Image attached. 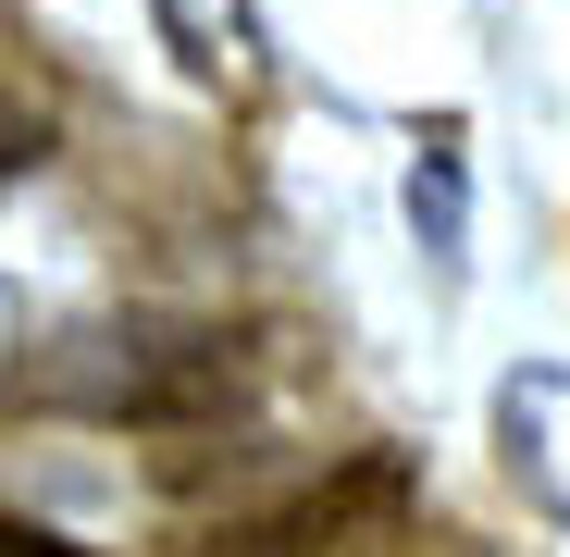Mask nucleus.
I'll return each mask as SVG.
<instances>
[{
	"mask_svg": "<svg viewBox=\"0 0 570 557\" xmlns=\"http://www.w3.org/2000/svg\"><path fill=\"white\" fill-rule=\"evenodd\" d=\"M0 557H100V545H75V533H50V520H0Z\"/></svg>",
	"mask_w": 570,
	"mask_h": 557,
	"instance_id": "423d86ee",
	"label": "nucleus"
},
{
	"mask_svg": "<svg viewBox=\"0 0 570 557\" xmlns=\"http://www.w3.org/2000/svg\"><path fill=\"white\" fill-rule=\"evenodd\" d=\"M248 385L236 335L212 322H100V335H62L38 359V397L87 409V421H137V434H186V421H224Z\"/></svg>",
	"mask_w": 570,
	"mask_h": 557,
	"instance_id": "f257e3e1",
	"label": "nucleus"
},
{
	"mask_svg": "<svg viewBox=\"0 0 570 557\" xmlns=\"http://www.w3.org/2000/svg\"><path fill=\"white\" fill-rule=\"evenodd\" d=\"M397 508H410V458H397V446H372V458H347V471H335L323 496L273 508V520H261L236 557H335L347 533H385Z\"/></svg>",
	"mask_w": 570,
	"mask_h": 557,
	"instance_id": "f03ea898",
	"label": "nucleus"
},
{
	"mask_svg": "<svg viewBox=\"0 0 570 557\" xmlns=\"http://www.w3.org/2000/svg\"><path fill=\"white\" fill-rule=\"evenodd\" d=\"M38 161H50V112L0 100V186H13V173H38Z\"/></svg>",
	"mask_w": 570,
	"mask_h": 557,
	"instance_id": "39448f33",
	"label": "nucleus"
},
{
	"mask_svg": "<svg viewBox=\"0 0 570 557\" xmlns=\"http://www.w3.org/2000/svg\"><path fill=\"white\" fill-rule=\"evenodd\" d=\"M410 236H422V260H434V272H459V260H471V173H459V149H446V137L410 161Z\"/></svg>",
	"mask_w": 570,
	"mask_h": 557,
	"instance_id": "20e7f679",
	"label": "nucleus"
},
{
	"mask_svg": "<svg viewBox=\"0 0 570 557\" xmlns=\"http://www.w3.org/2000/svg\"><path fill=\"white\" fill-rule=\"evenodd\" d=\"M497 434H509V471L570 520V371L558 359H533V371L497 385Z\"/></svg>",
	"mask_w": 570,
	"mask_h": 557,
	"instance_id": "7ed1b4c3",
	"label": "nucleus"
}]
</instances>
